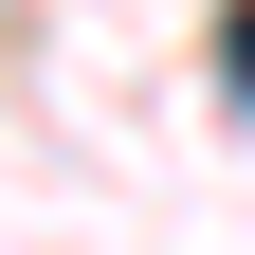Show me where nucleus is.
<instances>
[{
  "label": "nucleus",
  "mask_w": 255,
  "mask_h": 255,
  "mask_svg": "<svg viewBox=\"0 0 255 255\" xmlns=\"http://www.w3.org/2000/svg\"><path fill=\"white\" fill-rule=\"evenodd\" d=\"M219 55H237V91H255V0H237V37H219Z\"/></svg>",
  "instance_id": "f257e3e1"
}]
</instances>
